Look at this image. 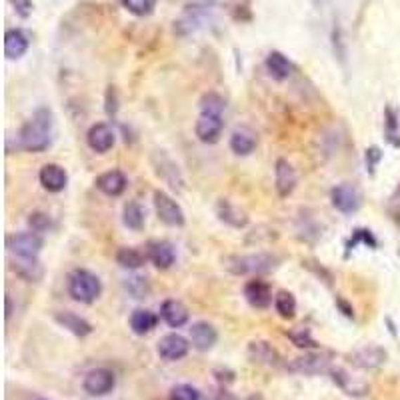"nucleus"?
Segmentation results:
<instances>
[{"label":"nucleus","mask_w":400,"mask_h":400,"mask_svg":"<svg viewBox=\"0 0 400 400\" xmlns=\"http://www.w3.org/2000/svg\"><path fill=\"white\" fill-rule=\"evenodd\" d=\"M380 160H382V150L378 146H368L366 153H364V162H366L368 174H375V170Z\"/></svg>","instance_id":"42"},{"label":"nucleus","mask_w":400,"mask_h":400,"mask_svg":"<svg viewBox=\"0 0 400 400\" xmlns=\"http://www.w3.org/2000/svg\"><path fill=\"white\" fill-rule=\"evenodd\" d=\"M170 400H200V392L193 385H176L170 390Z\"/></svg>","instance_id":"41"},{"label":"nucleus","mask_w":400,"mask_h":400,"mask_svg":"<svg viewBox=\"0 0 400 400\" xmlns=\"http://www.w3.org/2000/svg\"><path fill=\"white\" fill-rule=\"evenodd\" d=\"M124 288H127V292H129L130 297L136 298V300H144V298H148V295H150V283H148V278L142 276V274H132V276H129V278L124 280Z\"/></svg>","instance_id":"35"},{"label":"nucleus","mask_w":400,"mask_h":400,"mask_svg":"<svg viewBox=\"0 0 400 400\" xmlns=\"http://www.w3.org/2000/svg\"><path fill=\"white\" fill-rule=\"evenodd\" d=\"M8 2H13L14 11H16V14L20 18H28L32 14V11H34V4L30 0H8Z\"/></svg>","instance_id":"44"},{"label":"nucleus","mask_w":400,"mask_h":400,"mask_svg":"<svg viewBox=\"0 0 400 400\" xmlns=\"http://www.w3.org/2000/svg\"><path fill=\"white\" fill-rule=\"evenodd\" d=\"M104 110L108 117H117L118 112V96H117V89L115 86H108L106 91V104H104Z\"/></svg>","instance_id":"43"},{"label":"nucleus","mask_w":400,"mask_h":400,"mask_svg":"<svg viewBox=\"0 0 400 400\" xmlns=\"http://www.w3.org/2000/svg\"><path fill=\"white\" fill-rule=\"evenodd\" d=\"M243 295H245L246 302H248L252 309L264 310L269 309L272 302H274L271 284L266 283V280H262V278H259V276H254L252 280H248V283L245 284Z\"/></svg>","instance_id":"13"},{"label":"nucleus","mask_w":400,"mask_h":400,"mask_svg":"<svg viewBox=\"0 0 400 400\" xmlns=\"http://www.w3.org/2000/svg\"><path fill=\"white\" fill-rule=\"evenodd\" d=\"M288 338L292 340V344H295L297 349H302V350L318 349V342L312 338L309 326H298V328H295V330H290V333H288Z\"/></svg>","instance_id":"37"},{"label":"nucleus","mask_w":400,"mask_h":400,"mask_svg":"<svg viewBox=\"0 0 400 400\" xmlns=\"http://www.w3.org/2000/svg\"><path fill=\"white\" fill-rule=\"evenodd\" d=\"M333 368V354L324 350H309L302 356H297L286 364V370L290 375L316 376L330 373Z\"/></svg>","instance_id":"4"},{"label":"nucleus","mask_w":400,"mask_h":400,"mask_svg":"<svg viewBox=\"0 0 400 400\" xmlns=\"http://www.w3.org/2000/svg\"><path fill=\"white\" fill-rule=\"evenodd\" d=\"M28 49H30V37L26 34L22 28L6 30V34H4V56L8 60L22 58L28 52Z\"/></svg>","instance_id":"22"},{"label":"nucleus","mask_w":400,"mask_h":400,"mask_svg":"<svg viewBox=\"0 0 400 400\" xmlns=\"http://www.w3.org/2000/svg\"><path fill=\"white\" fill-rule=\"evenodd\" d=\"M208 11L202 4H188L181 14V18L174 22V32L179 37H191L196 30H200L205 26Z\"/></svg>","instance_id":"12"},{"label":"nucleus","mask_w":400,"mask_h":400,"mask_svg":"<svg viewBox=\"0 0 400 400\" xmlns=\"http://www.w3.org/2000/svg\"><path fill=\"white\" fill-rule=\"evenodd\" d=\"M280 259L274 257L271 252H254V254H233L222 259V266L224 271L236 276H260V274H269V272L276 271Z\"/></svg>","instance_id":"2"},{"label":"nucleus","mask_w":400,"mask_h":400,"mask_svg":"<svg viewBox=\"0 0 400 400\" xmlns=\"http://www.w3.org/2000/svg\"><path fill=\"white\" fill-rule=\"evenodd\" d=\"M396 198H400V184H399V188H396Z\"/></svg>","instance_id":"49"},{"label":"nucleus","mask_w":400,"mask_h":400,"mask_svg":"<svg viewBox=\"0 0 400 400\" xmlns=\"http://www.w3.org/2000/svg\"><path fill=\"white\" fill-rule=\"evenodd\" d=\"M13 271L16 276H20L26 283H40L44 276V269L39 262V259H18L14 260Z\"/></svg>","instance_id":"32"},{"label":"nucleus","mask_w":400,"mask_h":400,"mask_svg":"<svg viewBox=\"0 0 400 400\" xmlns=\"http://www.w3.org/2000/svg\"><path fill=\"white\" fill-rule=\"evenodd\" d=\"M336 307L342 310V314H344L347 318H352V316H354V310H352V307H350L349 302H347L342 297H336Z\"/></svg>","instance_id":"46"},{"label":"nucleus","mask_w":400,"mask_h":400,"mask_svg":"<svg viewBox=\"0 0 400 400\" xmlns=\"http://www.w3.org/2000/svg\"><path fill=\"white\" fill-rule=\"evenodd\" d=\"M359 245L368 246V248H376L378 243H376L375 234L370 233L368 228H356V231L352 233V236H350L349 243H347V257H349L350 250H354Z\"/></svg>","instance_id":"39"},{"label":"nucleus","mask_w":400,"mask_h":400,"mask_svg":"<svg viewBox=\"0 0 400 400\" xmlns=\"http://www.w3.org/2000/svg\"><path fill=\"white\" fill-rule=\"evenodd\" d=\"M28 226H30L32 233L44 234V233H51L52 228H54V222H52V219L46 214V212L34 210V212L28 214Z\"/></svg>","instance_id":"38"},{"label":"nucleus","mask_w":400,"mask_h":400,"mask_svg":"<svg viewBox=\"0 0 400 400\" xmlns=\"http://www.w3.org/2000/svg\"><path fill=\"white\" fill-rule=\"evenodd\" d=\"M217 217L222 224H226V226H231V228H236V231H240V228H246L248 226V214H246V210H243L240 207H236L234 202H231L228 198H220L219 202H217Z\"/></svg>","instance_id":"19"},{"label":"nucleus","mask_w":400,"mask_h":400,"mask_svg":"<svg viewBox=\"0 0 400 400\" xmlns=\"http://www.w3.org/2000/svg\"><path fill=\"white\" fill-rule=\"evenodd\" d=\"M150 162H153L156 176L162 182H167L172 191H182L184 188V179H182L181 168L164 150H155L153 156H150Z\"/></svg>","instance_id":"7"},{"label":"nucleus","mask_w":400,"mask_h":400,"mask_svg":"<svg viewBox=\"0 0 400 400\" xmlns=\"http://www.w3.org/2000/svg\"><path fill=\"white\" fill-rule=\"evenodd\" d=\"M66 288L72 300H77L80 304H92L96 302L103 295V283L94 272L86 269H75L68 274Z\"/></svg>","instance_id":"3"},{"label":"nucleus","mask_w":400,"mask_h":400,"mask_svg":"<svg viewBox=\"0 0 400 400\" xmlns=\"http://www.w3.org/2000/svg\"><path fill=\"white\" fill-rule=\"evenodd\" d=\"M117 387V376L108 368H92L91 373H86L82 380V388L89 396H106L110 394Z\"/></svg>","instance_id":"9"},{"label":"nucleus","mask_w":400,"mask_h":400,"mask_svg":"<svg viewBox=\"0 0 400 400\" xmlns=\"http://www.w3.org/2000/svg\"><path fill=\"white\" fill-rule=\"evenodd\" d=\"M198 106H200V112H208V115H220L224 112L226 108V101L220 96L219 92H205L198 101Z\"/></svg>","instance_id":"36"},{"label":"nucleus","mask_w":400,"mask_h":400,"mask_svg":"<svg viewBox=\"0 0 400 400\" xmlns=\"http://www.w3.org/2000/svg\"><path fill=\"white\" fill-rule=\"evenodd\" d=\"M122 222L124 226L134 231V233H141L146 224V210L142 207L138 200H130L122 208Z\"/></svg>","instance_id":"31"},{"label":"nucleus","mask_w":400,"mask_h":400,"mask_svg":"<svg viewBox=\"0 0 400 400\" xmlns=\"http://www.w3.org/2000/svg\"><path fill=\"white\" fill-rule=\"evenodd\" d=\"M385 138H387L388 144L400 148V120L399 112L392 108V106H387L385 108Z\"/></svg>","instance_id":"34"},{"label":"nucleus","mask_w":400,"mask_h":400,"mask_svg":"<svg viewBox=\"0 0 400 400\" xmlns=\"http://www.w3.org/2000/svg\"><path fill=\"white\" fill-rule=\"evenodd\" d=\"M96 188L101 191L103 194L106 196H120V194L127 191V186H129V179H127V174L122 172V170H108V172H103L98 179H96Z\"/></svg>","instance_id":"23"},{"label":"nucleus","mask_w":400,"mask_h":400,"mask_svg":"<svg viewBox=\"0 0 400 400\" xmlns=\"http://www.w3.org/2000/svg\"><path fill=\"white\" fill-rule=\"evenodd\" d=\"M330 378H333V382H335L336 387L340 388L344 394H349V396H356V399H361V396H366L368 394V390L370 387L368 385H364L361 380H354L352 376L344 370V368H330Z\"/></svg>","instance_id":"25"},{"label":"nucleus","mask_w":400,"mask_h":400,"mask_svg":"<svg viewBox=\"0 0 400 400\" xmlns=\"http://www.w3.org/2000/svg\"><path fill=\"white\" fill-rule=\"evenodd\" d=\"M13 314V307H11V297H6V318H11Z\"/></svg>","instance_id":"48"},{"label":"nucleus","mask_w":400,"mask_h":400,"mask_svg":"<svg viewBox=\"0 0 400 400\" xmlns=\"http://www.w3.org/2000/svg\"><path fill=\"white\" fill-rule=\"evenodd\" d=\"M44 246L42 234L39 233H16L6 236V248L18 259H39Z\"/></svg>","instance_id":"6"},{"label":"nucleus","mask_w":400,"mask_h":400,"mask_svg":"<svg viewBox=\"0 0 400 400\" xmlns=\"http://www.w3.org/2000/svg\"><path fill=\"white\" fill-rule=\"evenodd\" d=\"M54 321L60 324L65 330H68L70 335L80 336V338H84V336H89L92 333V324L89 323L86 318H82V316H78L75 312H70V310L56 312V314H54Z\"/></svg>","instance_id":"27"},{"label":"nucleus","mask_w":400,"mask_h":400,"mask_svg":"<svg viewBox=\"0 0 400 400\" xmlns=\"http://www.w3.org/2000/svg\"><path fill=\"white\" fill-rule=\"evenodd\" d=\"M122 6L134 16H148L155 13L156 0H122Z\"/></svg>","instance_id":"40"},{"label":"nucleus","mask_w":400,"mask_h":400,"mask_svg":"<svg viewBox=\"0 0 400 400\" xmlns=\"http://www.w3.org/2000/svg\"><path fill=\"white\" fill-rule=\"evenodd\" d=\"M266 70H269V75H271L274 80H278V82H283V80H288V77L292 75V70H295V66L292 63L288 60V56H284L280 51H271L269 52V56H266Z\"/></svg>","instance_id":"28"},{"label":"nucleus","mask_w":400,"mask_h":400,"mask_svg":"<svg viewBox=\"0 0 400 400\" xmlns=\"http://www.w3.org/2000/svg\"><path fill=\"white\" fill-rule=\"evenodd\" d=\"M146 250L142 252L141 248L136 246H122L117 252V264L120 269H127V271H138L146 264Z\"/></svg>","instance_id":"30"},{"label":"nucleus","mask_w":400,"mask_h":400,"mask_svg":"<svg viewBox=\"0 0 400 400\" xmlns=\"http://www.w3.org/2000/svg\"><path fill=\"white\" fill-rule=\"evenodd\" d=\"M222 130H224V120L220 115L200 112V117L194 122V134L205 144H217L222 136Z\"/></svg>","instance_id":"11"},{"label":"nucleus","mask_w":400,"mask_h":400,"mask_svg":"<svg viewBox=\"0 0 400 400\" xmlns=\"http://www.w3.org/2000/svg\"><path fill=\"white\" fill-rule=\"evenodd\" d=\"M350 364L356 366V368H362V370H375V368H380L388 359V352L382 347H364V349L354 350L349 356Z\"/></svg>","instance_id":"17"},{"label":"nucleus","mask_w":400,"mask_h":400,"mask_svg":"<svg viewBox=\"0 0 400 400\" xmlns=\"http://www.w3.org/2000/svg\"><path fill=\"white\" fill-rule=\"evenodd\" d=\"M86 142L94 153L104 155L117 144V132L108 122H96L86 132Z\"/></svg>","instance_id":"15"},{"label":"nucleus","mask_w":400,"mask_h":400,"mask_svg":"<svg viewBox=\"0 0 400 400\" xmlns=\"http://www.w3.org/2000/svg\"><path fill=\"white\" fill-rule=\"evenodd\" d=\"M214 400H240L238 396H234L233 392H228L226 388H222L219 394H217V399ZM243 400H257V396H250V399H243Z\"/></svg>","instance_id":"47"},{"label":"nucleus","mask_w":400,"mask_h":400,"mask_svg":"<svg viewBox=\"0 0 400 400\" xmlns=\"http://www.w3.org/2000/svg\"><path fill=\"white\" fill-rule=\"evenodd\" d=\"M246 356L252 364L260 366H280V352L266 340H252L246 347Z\"/></svg>","instance_id":"18"},{"label":"nucleus","mask_w":400,"mask_h":400,"mask_svg":"<svg viewBox=\"0 0 400 400\" xmlns=\"http://www.w3.org/2000/svg\"><path fill=\"white\" fill-rule=\"evenodd\" d=\"M146 257L158 271H168L176 264V248L168 240H150L146 245Z\"/></svg>","instance_id":"14"},{"label":"nucleus","mask_w":400,"mask_h":400,"mask_svg":"<svg viewBox=\"0 0 400 400\" xmlns=\"http://www.w3.org/2000/svg\"><path fill=\"white\" fill-rule=\"evenodd\" d=\"M160 318H162L170 328H182L184 324L188 323L191 312H188V309L182 304L181 300L168 298V300L162 302V307H160Z\"/></svg>","instance_id":"24"},{"label":"nucleus","mask_w":400,"mask_h":400,"mask_svg":"<svg viewBox=\"0 0 400 400\" xmlns=\"http://www.w3.org/2000/svg\"><path fill=\"white\" fill-rule=\"evenodd\" d=\"M153 198H155L153 202H155L156 217H158V220H160L162 224L172 226V228H181V226H184V222H186L184 210H182L181 205H179L170 194H167L164 191H156Z\"/></svg>","instance_id":"5"},{"label":"nucleus","mask_w":400,"mask_h":400,"mask_svg":"<svg viewBox=\"0 0 400 400\" xmlns=\"http://www.w3.org/2000/svg\"><path fill=\"white\" fill-rule=\"evenodd\" d=\"M274 310L284 321H292L297 316V298L288 290H278L274 295Z\"/></svg>","instance_id":"33"},{"label":"nucleus","mask_w":400,"mask_h":400,"mask_svg":"<svg viewBox=\"0 0 400 400\" xmlns=\"http://www.w3.org/2000/svg\"><path fill=\"white\" fill-rule=\"evenodd\" d=\"M257 146H259V136L248 127H240L231 134V150L236 156L252 155L257 150Z\"/></svg>","instance_id":"26"},{"label":"nucleus","mask_w":400,"mask_h":400,"mask_svg":"<svg viewBox=\"0 0 400 400\" xmlns=\"http://www.w3.org/2000/svg\"><path fill=\"white\" fill-rule=\"evenodd\" d=\"M188 335H191V342H193L194 349L200 350V352H208L210 349H214V344L219 342L217 328L207 321L193 323V326L188 328Z\"/></svg>","instance_id":"20"},{"label":"nucleus","mask_w":400,"mask_h":400,"mask_svg":"<svg viewBox=\"0 0 400 400\" xmlns=\"http://www.w3.org/2000/svg\"><path fill=\"white\" fill-rule=\"evenodd\" d=\"M191 344H193V342H191L188 338H184V336L179 335V333H170V335H164L158 340L156 352H158V356H160L162 361L176 362L182 361V359L191 352Z\"/></svg>","instance_id":"10"},{"label":"nucleus","mask_w":400,"mask_h":400,"mask_svg":"<svg viewBox=\"0 0 400 400\" xmlns=\"http://www.w3.org/2000/svg\"><path fill=\"white\" fill-rule=\"evenodd\" d=\"M39 181L44 191H49V193H63L66 188V184H68V174H66V170L60 164L49 162V164H44V167L40 168Z\"/></svg>","instance_id":"21"},{"label":"nucleus","mask_w":400,"mask_h":400,"mask_svg":"<svg viewBox=\"0 0 400 400\" xmlns=\"http://www.w3.org/2000/svg\"><path fill=\"white\" fill-rule=\"evenodd\" d=\"M330 202H333V207H335L338 212H342V214H354V212H359L362 207V194L354 184L342 182V184H336L335 188L330 191Z\"/></svg>","instance_id":"8"},{"label":"nucleus","mask_w":400,"mask_h":400,"mask_svg":"<svg viewBox=\"0 0 400 400\" xmlns=\"http://www.w3.org/2000/svg\"><path fill=\"white\" fill-rule=\"evenodd\" d=\"M214 376H217V380L219 382H222V385H231V382H234V373L233 370H228V368H217L214 370Z\"/></svg>","instance_id":"45"},{"label":"nucleus","mask_w":400,"mask_h":400,"mask_svg":"<svg viewBox=\"0 0 400 400\" xmlns=\"http://www.w3.org/2000/svg\"><path fill=\"white\" fill-rule=\"evenodd\" d=\"M297 170L292 168V164L286 158H278L274 164V188L280 198H288L290 194L295 193L297 188Z\"/></svg>","instance_id":"16"},{"label":"nucleus","mask_w":400,"mask_h":400,"mask_svg":"<svg viewBox=\"0 0 400 400\" xmlns=\"http://www.w3.org/2000/svg\"><path fill=\"white\" fill-rule=\"evenodd\" d=\"M52 127H54L52 110L49 106H39L18 132V148L26 153L49 150L52 144Z\"/></svg>","instance_id":"1"},{"label":"nucleus","mask_w":400,"mask_h":400,"mask_svg":"<svg viewBox=\"0 0 400 400\" xmlns=\"http://www.w3.org/2000/svg\"><path fill=\"white\" fill-rule=\"evenodd\" d=\"M130 328L132 333L138 336L150 335L158 324V316H156L153 310L148 309H136L130 314Z\"/></svg>","instance_id":"29"}]
</instances>
